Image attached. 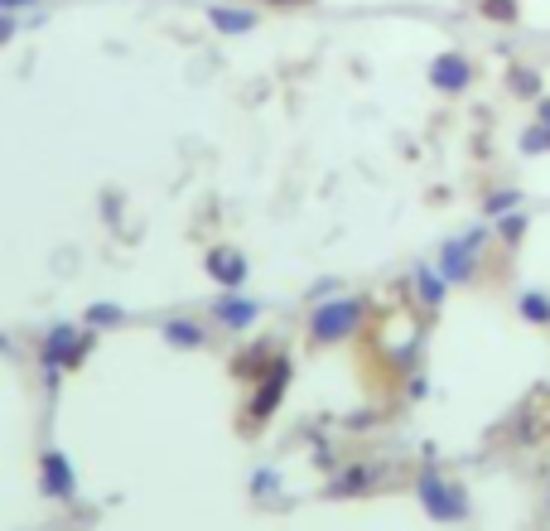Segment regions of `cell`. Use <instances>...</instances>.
Here are the masks:
<instances>
[{"instance_id":"cell-8","label":"cell","mask_w":550,"mask_h":531,"mask_svg":"<svg viewBox=\"0 0 550 531\" xmlns=\"http://www.w3.org/2000/svg\"><path fill=\"white\" fill-rule=\"evenodd\" d=\"M208 271H213L227 290H237V285L247 280V261H242L237 252H213V256H208Z\"/></svg>"},{"instance_id":"cell-14","label":"cell","mask_w":550,"mask_h":531,"mask_svg":"<svg viewBox=\"0 0 550 531\" xmlns=\"http://www.w3.org/2000/svg\"><path fill=\"white\" fill-rule=\"evenodd\" d=\"M507 83H512L517 97H536V102H541V73H536V68H522V63H517V68L507 73Z\"/></svg>"},{"instance_id":"cell-1","label":"cell","mask_w":550,"mask_h":531,"mask_svg":"<svg viewBox=\"0 0 550 531\" xmlns=\"http://www.w3.org/2000/svg\"><path fill=\"white\" fill-rule=\"evenodd\" d=\"M488 247V227L473 223L464 237H449L440 247V261H435V271H440L449 285H464V280L478 276V256Z\"/></svg>"},{"instance_id":"cell-7","label":"cell","mask_w":550,"mask_h":531,"mask_svg":"<svg viewBox=\"0 0 550 531\" xmlns=\"http://www.w3.org/2000/svg\"><path fill=\"white\" fill-rule=\"evenodd\" d=\"M73 329H58V334H49V343H44V363H49V372H58V367H73V358H78V343H73Z\"/></svg>"},{"instance_id":"cell-10","label":"cell","mask_w":550,"mask_h":531,"mask_svg":"<svg viewBox=\"0 0 550 531\" xmlns=\"http://www.w3.org/2000/svg\"><path fill=\"white\" fill-rule=\"evenodd\" d=\"M415 290H420V300L430 309H440L444 295H449V280H444L435 266H420V271H415Z\"/></svg>"},{"instance_id":"cell-20","label":"cell","mask_w":550,"mask_h":531,"mask_svg":"<svg viewBox=\"0 0 550 531\" xmlns=\"http://www.w3.org/2000/svg\"><path fill=\"white\" fill-rule=\"evenodd\" d=\"M10 34H15V25H10V20H5V15H0V44H5V39H10Z\"/></svg>"},{"instance_id":"cell-22","label":"cell","mask_w":550,"mask_h":531,"mask_svg":"<svg viewBox=\"0 0 550 531\" xmlns=\"http://www.w3.org/2000/svg\"><path fill=\"white\" fill-rule=\"evenodd\" d=\"M271 5H290V0H271Z\"/></svg>"},{"instance_id":"cell-21","label":"cell","mask_w":550,"mask_h":531,"mask_svg":"<svg viewBox=\"0 0 550 531\" xmlns=\"http://www.w3.org/2000/svg\"><path fill=\"white\" fill-rule=\"evenodd\" d=\"M0 5H34V0H0Z\"/></svg>"},{"instance_id":"cell-16","label":"cell","mask_w":550,"mask_h":531,"mask_svg":"<svg viewBox=\"0 0 550 531\" xmlns=\"http://www.w3.org/2000/svg\"><path fill=\"white\" fill-rule=\"evenodd\" d=\"M526 223H531V218H526L522 208L502 213V218H497V232H502V242H522V237H526Z\"/></svg>"},{"instance_id":"cell-11","label":"cell","mask_w":550,"mask_h":531,"mask_svg":"<svg viewBox=\"0 0 550 531\" xmlns=\"http://www.w3.org/2000/svg\"><path fill=\"white\" fill-rule=\"evenodd\" d=\"M517 314L526 324H550V295L546 290H522L517 295Z\"/></svg>"},{"instance_id":"cell-15","label":"cell","mask_w":550,"mask_h":531,"mask_svg":"<svg viewBox=\"0 0 550 531\" xmlns=\"http://www.w3.org/2000/svg\"><path fill=\"white\" fill-rule=\"evenodd\" d=\"M517 145H522V155H550V126H526L522 136H517Z\"/></svg>"},{"instance_id":"cell-12","label":"cell","mask_w":550,"mask_h":531,"mask_svg":"<svg viewBox=\"0 0 550 531\" xmlns=\"http://www.w3.org/2000/svg\"><path fill=\"white\" fill-rule=\"evenodd\" d=\"M478 15L493 25H517L522 20V0H478Z\"/></svg>"},{"instance_id":"cell-6","label":"cell","mask_w":550,"mask_h":531,"mask_svg":"<svg viewBox=\"0 0 550 531\" xmlns=\"http://www.w3.org/2000/svg\"><path fill=\"white\" fill-rule=\"evenodd\" d=\"M256 314H261V305H256V300H242L237 290H227V300L218 305V319L227 324V329H251Z\"/></svg>"},{"instance_id":"cell-3","label":"cell","mask_w":550,"mask_h":531,"mask_svg":"<svg viewBox=\"0 0 550 531\" xmlns=\"http://www.w3.org/2000/svg\"><path fill=\"white\" fill-rule=\"evenodd\" d=\"M358 324H362V300H324L314 309V319H309V334L319 343H338V338L353 334Z\"/></svg>"},{"instance_id":"cell-9","label":"cell","mask_w":550,"mask_h":531,"mask_svg":"<svg viewBox=\"0 0 550 531\" xmlns=\"http://www.w3.org/2000/svg\"><path fill=\"white\" fill-rule=\"evenodd\" d=\"M208 20H213L222 34H251V29H256V15H251V10H237V5H213Z\"/></svg>"},{"instance_id":"cell-13","label":"cell","mask_w":550,"mask_h":531,"mask_svg":"<svg viewBox=\"0 0 550 531\" xmlns=\"http://www.w3.org/2000/svg\"><path fill=\"white\" fill-rule=\"evenodd\" d=\"M512 208H522V194L517 189H493V194L483 198V218H502V213H512Z\"/></svg>"},{"instance_id":"cell-17","label":"cell","mask_w":550,"mask_h":531,"mask_svg":"<svg viewBox=\"0 0 550 531\" xmlns=\"http://www.w3.org/2000/svg\"><path fill=\"white\" fill-rule=\"evenodd\" d=\"M165 338L169 343H203V329H198V324H189V319H174V324H165Z\"/></svg>"},{"instance_id":"cell-4","label":"cell","mask_w":550,"mask_h":531,"mask_svg":"<svg viewBox=\"0 0 550 531\" xmlns=\"http://www.w3.org/2000/svg\"><path fill=\"white\" fill-rule=\"evenodd\" d=\"M430 83L440 87L444 97H459V92H468V87H473V58L440 54L435 63H430Z\"/></svg>"},{"instance_id":"cell-19","label":"cell","mask_w":550,"mask_h":531,"mask_svg":"<svg viewBox=\"0 0 550 531\" xmlns=\"http://www.w3.org/2000/svg\"><path fill=\"white\" fill-rule=\"evenodd\" d=\"M536 121H541V126H550V97H541V102H536Z\"/></svg>"},{"instance_id":"cell-2","label":"cell","mask_w":550,"mask_h":531,"mask_svg":"<svg viewBox=\"0 0 550 531\" xmlns=\"http://www.w3.org/2000/svg\"><path fill=\"white\" fill-rule=\"evenodd\" d=\"M420 503L435 522H464L468 517V493L454 483V478L440 474H420Z\"/></svg>"},{"instance_id":"cell-5","label":"cell","mask_w":550,"mask_h":531,"mask_svg":"<svg viewBox=\"0 0 550 531\" xmlns=\"http://www.w3.org/2000/svg\"><path fill=\"white\" fill-rule=\"evenodd\" d=\"M285 382H290V363H275L271 382H261V392L251 396V416L266 420L275 411V401H280V392H285Z\"/></svg>"},{"instance_id":"cell-18","label":"cell","mask_w":550,"mask_h":531,"mask_svg":"<svg viewBox=\"0 0 550 531\" xmlns=\"http://www.w3.org/2000/svg\"><path fill=\"white\" fill-rule=\"evenodd\" d=\"M367 478H372L367 469H353V474H348L343 483H338V493H358V488H367Z\"/></svg>"}]
</instances>
